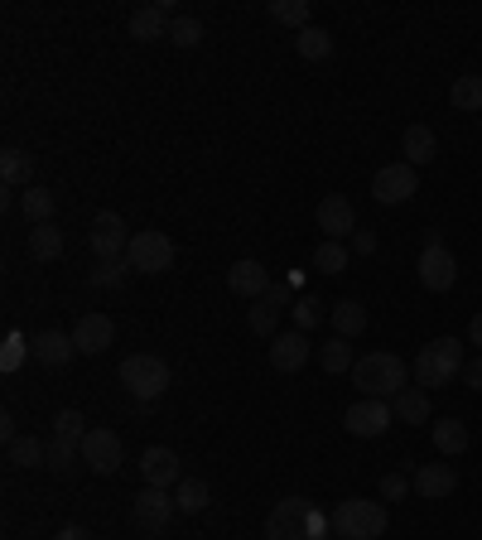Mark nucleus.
<instances>
[{
    "label": "nucleus",
    "mask_w": 482,
    "mask_h": 540,
    "mask_svg": "<svg viewBox=\"0 0 482 540\" xmlns=\"http://www.w3.org/2000/svg\"><path fill=\"white\" fill-rule=\"evenodd\" d=\"M333 512H323L309 497H285L266 516V540H328Z\"/></svg>",
    "instance_id": "f257e3e1"
},
{
    "label": "nucleus",
    "mask_w": 482,
    "mask_h": 540,
    "mask_svg": "<svg viewBox=\"0 0 482 540\" xmlns=\"http://www.w3.org/2000/svg\"><path fill=\"white\" fill-rule=\"evenodd\" d=\"M352 386L362 396H376V401H396L405 386H410V367H405V357H396V352H367L352 367Z\"/></svg>",
    "instance_id": "f03ea898"
},
{
    "label": "nucleus",
    "mask_w": 482,
    "mask_h": 540,
    "mask_svg": "<svg viewBox=\"0 0 482 540\" xmlns=\"http://www.w3.org/2000/svg\"><path fill=\"white\" fill-rule=\"evenodd\" d=\"M463 343L458 338H429L425 348L415 352V386H425V391H434V386H449L454 377H463Z\"/></svg>",
    "instance_id": "7ed1b4c3"
},
{
    "label": "nucleus",
    "mask_w": 482,
    "mask_h": 540,
    "mask_svg": "<svg viewBox=\"0 0 482 540\" xmlns=\"http://www.w3.org/2000/svg\"><path fill=\"white\" fill-rule=\"evenodd\" d=\"M386 526H391V516H386V502H376V497H348L333 507V531L343 540H381Z\"/></svg>",
    "instance_id": "20e7f679"
},
{
    "label": "nucleus",
    "mask_w": 482,
    "mask_h": 540,
    "mask_svg": "<svg viewBox=\"0 0 482 540\" xmlns=\"http://www.w3.org/2000/svg\"><path fill=\"white\" fill-rule=\"evenodd\" d=\"M121 386L131 391L135 401H160L164 391H169V367H164V357H150V352H131L126 362H121Z\"/></svg>",
    "instance_id": "39448f33"
},
{
    "label": "nucleus",
    "mask_w": 482,
    "mask_h": 540,
    "mask_svg": "<svg viewBox=\"0 0 482 540\" xmlns=\"http://www.w3.org/2000/svg\"><path fill=\"white\" fill-rule=\"evenodd\" d=\"M415 275H420V285H425L429 295L454 290L458 261H454V251L444 246V232H425V251H420V261H415Z\"/></svg>",
    "instance_id": "423d86ee"
},
{
    "label": "nucleus",
    "mask_w": 482,
    "mask_h": 540,
    "mask_svg": "<svg viewBox=\"0 0 482 540\" xmlns=\"http://www.w3.org/2000/svg\"><path fill=\"white\" fill-rule=\"evenodd\" d=\"M174 242L164 237V232H135L131 246H126V266L135 275H164V270L174 266Z\"/></svg>",
    "instance_id": "0eeeda50"
},
{
    "label": "nucleus",
    "mask_w": 482,
    "mask_h": 540,
    "mask_svg": "<svg viewBox=\"0 0 482 540\" xmlns=\"http://www.w3.org/2000/svg\"><path fill=\"white\" fill-rule=\"evenodd\" d=\"M420 193V169L415 164H381L372 174V198L376 203H386V208H396V203H405V198H415Z\"/></svg>",
    "instance_id": "6e6552de"
},
{
    "label": "nucleus",
    "mask_w": 482,
    "mask_h": 540,
    "mask_svg": "<svg viewBox=\"0 0 482 540\" xmlns=\"http://www.w3.org/2000/svg\"><path fill=\"white\" fill-rule=\"evenodd\" d=\"M343 425H348L352 439H381V434L396 425V410L391 401H376V396H362L343 410Z\"/></svg>",
    "instance_id": "1a4fd4ad"
},
{
    "label": "nucleus",
    "mask_w": 482,
    "mask_h": 540,
    "mask_svg": "<svg viewBox=\"0 0 482 540\" xmlns=\"http://www.w3.org/2000/svg\"><path fill=\"white\" fill-rule=\"evenodd\" d=\"M174 512H179V502H174L164 487H140V492H135L131 516H135V526H140L145 536H164L169 521H174Z\"/></svg>",
    "instance_id": "9d476101"
},
{
    "label": "nucleus",
    "mask_w": 482,
    "mask_h": 540,
    "mask_svg": "<svg viewBox=\"0 0 482 540\" xmlns=\"http://www.w3.org/2000/svg\"><path fill=\"white\" fill-rule=\"evenodd\" d=\"M82 463L92 468V473H121V463H126V444H121V434L116 430H87L82 434Z\"/></svg>",
    "instance_id": "9b49d317"
},
{
    "label": "nucleus",
    "mask_w": 482,
    "mask_h": 540,
    "mask_svg": "<svg viewBox=\"0 0 482 540\" xmlns=\"http://www.w3.org/2000/svg\"><path fill=\"white\" fill-rule=\"evenodd\" d=\"M135 232H126V222L116 213H97L92 217V232H87V242L97 251V261H126V246H131Z\"/></svg>",
    "instance_id": "f8f14e48"
},
{
    "label": "nucleus",
    "mask_w": 482,
    "mask_h": 540,
    "mask_svg": "<svg viewBox=\"0 0 482 540\" xmlns=\"http://www.w3.org/2000/svg\"><path fill=\"white\" fill-rule=\"evenodd\" d=\"M314 217H319L323 242H348L352 232H357V213H352V203L343 193H323V203Z\"/></svg>",
    "instance_id": "ddd939ff"
},
{
    "label": "nucleus",
    "mask_w": 482,
    "mask_h": 540,
    "mask_svg": "<svg viewBox=\"0 0 482 540\" xmlns=\"http://www.w3.org/2000/svg\"><path fill=\"white\" fill-rule=\"evenodd\" d=\"M140 478H145V487H164V492H169V487L184 483V463H179L174 449L155 444V449L140 454Z\"/></svg>",
    "instance_id": "4468645a"
},
{
    "label": "nucleus",
    "mask_w": 482,
    "mask_h": 540,
    "mask_svg": "<svg viewBox=\"0 0 482 540\" xmlns=\"http://www.w3.org/2000/svg\"><path fill=\"white\" fill-rule=\"evenodd\" d=\"M410 487H415V497H425V502L454 497V487H458L454 463H420V468H410Z\"/></svg>",
    "instance_id": "2eb2a0df"
},
{
    "label": "nucleus",
    "mask_w": 482,
    "mask_h": 540,
    "mask_svg": "<svg viewBox=\"0 0 482 540\" xmlns=\"http://www.w3.org/2000/svg\"><path fill=\"white\" fill-rule=\"evenodd\" d=\"M111 343H116V324H111L107 314H82L78 324H73V348H78V357H97Z\"/></svg>",
    "instance_id": "dca6fc26"
},
{
    "label": "nucleus",
    "mask_w": 482,
    "mask_h": 540,
    "mask_svg": "<svg viewBox=\"0 0 482 540\" xmlns=\"http://www.w3.org/2000/svg\"><path fill=\"white\" fill-rule=\"evenodd\" d=\"M29 357L39 362V367H68L78 348H73V333H58V328H44V333H34L29 338Z\"/></svg>",
    "instance_id": "f3484780"
},
{
    "label": "nucleus",
    "mask_w": 482,
    "mask_h": 540,
    "mask_svg": "<svg viewBox=\"0 0 482 540\" xmlns=\"http://www.w3.org/2000/svg\"><path fill=\"white\" fill-rule=\"evenodd\" d=\"M314 357V343L304 338V333H275L270 338V367L275 372H304V362Z\"/></svg>",
    "instance_id": "a211bd4d"
},
{
    "label": "nucleus",
    "mask_w": 482,
    "mask_h": 540,
    "mask_svg": "<svg viewBox=\"0 0 482 540\" xmlns=\"http://www.w3.org/2000/svg\"><path fill=\"white\" fill-rule=\"evenodd\" d=\"M227 285H232V295H241V299H266L270 275H266V266H261V261L241 256V261H232V266H227Z\"/></svg>",
    "instance_id": "6ab92c4d"
},
{
    "label": "nucleus",
    "mask_w": 482,
    "mask_h": 540,
    "mask_svg": "<svg viewBox=\"0 0 482 540\" xmlns=\"http://www.w3.org/2000/svg\"><path fill=\"white\" fill-rule=\"evenodd\" d=\"M391 410H396V420H401V425H425L429 415H434V405H429L425 386H405L401 396L391 401Z\"/></svg>",
    "instance_id": "aec40b11"
},
{
    "label": "nucleus",
    "mask_w": 482,
    "mask_h": 540,
    "mask_svg": "<svg viewBox=\"0 0 482 540\" xmlns=\"http://www.w3.org/2000/svg\"><path fill=\"white\" fill-rule=\"evenodd\" d=\"M401 150H405V164L425 169V164H434V155H439V135L429 131V126H410L401 140Z\"/></svg>",
    "instance_id": "412c9836"
},
{
    "label": "nucleus",
    "mask_w": 482,
    "mask_h": 540,
    "mask_svg": "<svg viewBox=\"0 0 482 540\" xmlns=\"http://www.w3.org/2000/svg\"><path fill=\"white\" fill-rule=\"evenodd\" d=\"M169 15H164L160 5H145V10H135L131 15V39H140V44H155V39H169Z\"/></svg>",
    "instance_id": "4be33fe9"
},
{
    "label": "nucleus",
    "mask_w": 482,
    "mask_h": 540,
    "mask_svg": "<svg viewBox=\"0 0 482 540\" xmlns=\"http://www.w3.org/2000/svg\"><path fill=\"white\" fill-rule=\"evenodd\" d=\"M328 324H333V333H338V338H348V343H352V338L367 328V309H362L357 299H338V304L328 309Z\"/></svg>",
    "instance_id": "5701e85b"
},
{
    "label": "nucleus",
    "mask_w": 482,
    "mask_h": 540,
    "mask_svg": "<svg viewBox=\"0 0 482 540\" xmlns=\"http://www.w3.org/2000/svg\"><path fill=\"white\" fill-rule=\"evenodd\" d=\"M468 444H473V434H468V425H463L458 415H449V420H439V425H434V449H439L444 459H458Z\"/></svg>",
    "instance_id": "b1692460"
},
{
    "label": "nucleus",
    "mask_w": 482,
    "mask_h": 540,
    "mask_svg": "<svg viewBox=\"0 0 482 540\" xmlns=\"http://www.w3.org/2000/svg\"><path fill=\"white\" fill-rule=\"evenodd\" d=\"M54 208H58V198L49 189H39V184H29V189L20 193V213L29 217V227H44V222H54Z\"/></svg>",
    "instance_id": "393cba45"
},
{
    "label": "nucleus",
    "mask_w": 482,
    "mask_h": 540,
    "mask_svg": "<svg viewBox=\"0 0 482 540\" xmlns=\"http://www.w3.org/2000/svg\"><path fill=\"white\" fill-rule=\"evenodd\" d=\"M5 454H10L15 468H44V463H49V444H44V439H34V434H20V439H10V444H5Z\"/></svg>",
    "instance_id": "a878e982"
},
{
    "label": "nucleus",
    "mask_w": 482,
    "mask_h": 540,
    "mask_svg": "<svg viewBox=\"0 0 482 540\" xmlns=\"http://www.w3.org/2000/svg\"><path fill=\"white\" fill-rule=\"evenodd\" d=\"M319 367H323V372H333V377L352 372V367H357V357H352L348 338H338V333H333V338H328V343L319 348Z\"/></svg>",
    "instance_id": "bb28decb"
},
{
    "label": "nucleus",
    "mask_w": 482,
    "mask_h": 540,
    "mask_svg": "<svg viewBox=\"0 0 482 540\" xmlns=\"http://www.w3.org/2000/svg\"><path fill=\"white\" fill-rule=\"evenodd\" d=\"M0 174H5L10 189H15V184H25L29 189V179H34V160H29L20 145H5V150H0Z\"/></svg>",
    "instance_id": "cd10ccee"
},
{
    "label": "nucleus",
    "mask_w": 482,
    "mask_h": 540,
    "mask_svg": "<svg viewBox=\"0 0 482 540\" xmlns=\"http://www.w3.org/2000/svg\"><path fill=\"white\" fill-rule=\"evenodd\" d=\"M29 256H34V261H58V256H63V232H58L54 222L29 227Z\"/></svg>",
    "instance_id": "c85d7f7f"
},
{
    "label": "nucleus",
    "mask_w": 482,
    "mask_h": 540,
    "mask_svg": "<svg viewBox=\"0 0 482 540\" xmlns=\"http://www.w3.org/2000/svg\"><path fill=\"white\" fill-rule=\"evenodd\" d=\"M295 49H299V58L323 63V58L333 54V34H328L323 25H309V29H299V34H295Z\"/></svg>",
    "instance_id": "c756f323"
},
{
    "label": "nucleus",
    "mask_w": 482,
    "mask_h": 540,
    "mask_svg": "<svg viewBox=\"0 0 482 540\" xmlns=\"http://www.w3.org/2000/svg\"><path fill=\"white\" fill-rule=\"evenodd\" d=\"M449 102H454V111H482V73H463V78H454Z\"/></svg>",
    "instance_id": "7c9ffc66"
},
{
    "label": "nucleus",
    "mask_w": 482,
    "mask_h": 540,
    "mask_svg": "<svg viewBox=\"0 0 482 540\" xmlns=\"http://www.w3.org/2000/svg\"><path fill=\"white\" fill-rule=\"evenodd\" d=\"M174 502H179V512H184V516H198L208 502H213V492H208L203 478H184V483L174 487Z\"/></svg>",
    "instance_id": "2f4dec72"
},
{
    "label": "nucleus",
    "mask_w": 482,
    "mask_h": 540,
    "mask_svg": "<svg viewBox=\"0 0 482 540\" xmlns=\"http://www.w3.org/2000/svg\"><path fill=\"white\" fill-rule=\"evenodd\" d=\"M78 463H82V444H73V439H49V473H78Z\"/></svg>",
    "instance_id": "473e14b6"
},
{
    "label": "nucleus",
    "mask_w": 482,
    "mask_h": 540,
    "mask_svg": "<svg viewBox=\"0 0 482 540\" xmlns=\"http://www.w3.org/2000/svg\"><path fill=\"white\" fill-rule=\"evenodd\" d=\"M246 324L256 338H275V324H280V304H270V299H256L251 309H246Z\"/></svg>",
    "instance_id": "72a5a7b5"
},
{
    "label": "nucleus",
    "mask_w": 482,
    "mask_h": 540,
    "mask_svg": "<svg viewBox=\"0 0 482 540\" xmlns=\"http://www.w3.org/2000/svg\"><path fill=\"white\" fill-rule=\"evenodd\" d=\"M290 314H295V328H299V333H309V328H319L323 319H328V304H323L319 295H299Z\"/></svg>",
    "instance_id": "f704fd0d"
},
{
    "label": "nucleus",
    "mask_w": 482,
    "mask_h": 540,
    "mask_svg": "<svg viewBox=\"0 0 482 540\" xmlns=\"http://www.w3.org/2000/svg\"><path fill=\"white\" fill-rule=\"evenodd\" d=\"M169 44H179V49H198V44H203V20H198V15H174V25H169Z\"/></svg>",
    "instance_id": "c9c22d12"
},
{
    "label": "nucleus",
    "mask_w": 482,
    "mask_h": 540,
    "mask_svg": "<svg viewBox=\"0 0 482 540\" xmlns=\"http://www.w3.org/2000/svg\"><path fill=\"white\" fill-rule=\"evenodd\" d=\"M270 20H280V25H295L309 29V0H270Z\"/></svg>",
    "instance_id": "e433bc0d"
},
{
    "label": "nucleus",
    "mask_w": 482,
    "mask_h": 540,
    "mask_svg": "<svg viewBox=\"0 0 482 540\" xmlns=\"http://www.w3.org/2000/svg\"><path fill=\"white\" fill-rule=\"evenodd\" d=\"M314 266H319L323 275H343V270H348V246H343V242H319V251H314Z\"/></svg>",
    "instance_id": "4c0bfd02"
},
{
    "label": "nucleus",
    "mask_w": 482,
    "mask_h": 540,
    "mask_svg": "<svg viewBox=\"0 0 482 540\" xmlns=\"http://www.w3.org/2000/svg\"><path fill=\"white\" fill-rule=\"evenodd\" d=\"M126 261H97V270H92V275H87V280H92V285H97V290H116V285H126Z\"/></svg>",
    "instance_id": "58836bf2"
},
{
    "label": "nucleus",
    "mask_w": 482,
    "mask_h": 540,
    "mask_svg": "<svg viewBox=\"0 0 482 540\" xmlns=\"http://www.w3.org/2000/svg\"><path fill=\"white\" fill-rule=\"evenodd\" d=\"M54 434H58V439H73V444H82L87 420H82L78 410H58V415H54Z\"/></svg>",
    "instance_id": "ea45409f"
},
{
    "label": "nucleus",
    "mask_w": 482,
    "mask_h": 540,
    "mask_svg": "<svg viewBox=\"0 0 482 540\" xmlns=\"http://www.w3.org/2000/svg\"><path fill=\"white\" fill-rule=\"evenodd\" d=\"M415 487H410V473H386L381 478V502H405Z\"/></svg>",
    "instance_id": "a19ab883"
},
{
    "label": "nucleus",
    "mask_w": 482,
    "mask_h": 540,
    "mask_svg": "<svg viewBox=\"0 0 482 540\" xmlns=\"http://www.w3.org/2000/svg\"><path fill=\"white\" fill-rule=\"evenodd\" d=\"M20 357H25V343H20V333H10V343H5V372H15Z\"/></svg>",
    "instance_id": "79ce46f5"
},
{
    "label": "nucleus",
    "mask_w": 482,
    "mask_h": 540,
    "mask_svg": "<svg viewBox=\"0 0 482 540\" xmlns=\"http://www.w3.org/2000/svg\"><path fill=\"white\" fill-rule=\"evenodd\" d=\"M352 251H357V256H376V232H362V227H357V232H352Z\"/></svg>",
    "instance_id": "37998d69"
},
{
    "label": "nucleus",
    "mask_w": 482,
    "mask_h": 540,
    "mask_svg": "<svg viewBox=\"0 0 482 540\" xmlns=\"http://www.w3.org/2000/svg\"><path fill=\"white\" fill-rule=\"evenodd\" d=\"M463 386H473V391H482V357H473V362L463 367Z\"/></svg>",
    "instance_id": "c03bdc74"
},
{
    "label": "nucleus",
    "mask_w": 482,
    "mask_h": 540,
    "mask_svg": "<svg viewBox=\"0 0 482 540\" xmlns=\"http://www.w3.org/2000/svg\"><path fill=\"white\" fill-rule=\"evenodd\" d=\"M54 540H92V531H87V526H63Z\"/></svg>",
    "instance_id": "a18cd8bd"
},
{
    "label": "nucleus",
    "mask_w": 482,
    "mask_h": 540,
    "mask_svg": "<svg viewBox=\"0 0 482 540\" xmlns=\"http://www.w3.org/2000/svg\"><path fill=\"white\" fill-rule=\"evenodd\" d=\"M468 343L482 348V314H473V324H468Z\"/></svg>",
    "instance_id": "49530a36"
},
{
    "label": "nucleus",
    "mask_w": 482,
    "mask_h": 540,
    "mask_svg": "<svg viewBox=\"0 0 482 540\" xmlns=\"http://www.w3.org/2000/svg\"><path fill=\"white\" fill-rule=\"evenodd\" d=\"M0 434H5V444L20 439V434H15V415H0Z\"/></svg>",
    "instance_id": "de8ad7c7"
}]
</instances>
